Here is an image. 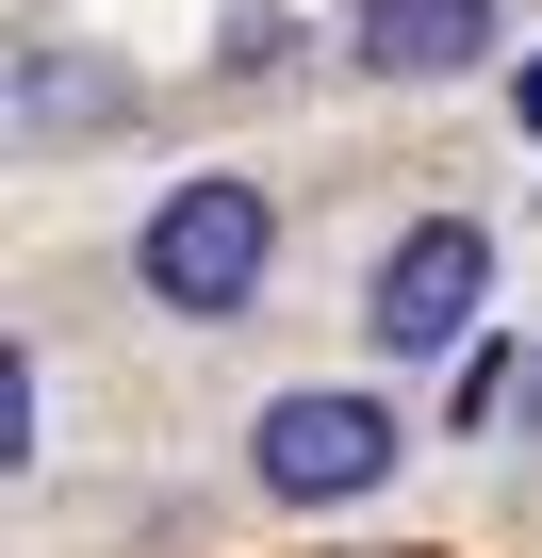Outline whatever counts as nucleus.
Returning a JSON list of instances; mask_svg holds the SVG:
<instances>
[{
  "mask_svg": "<svg viewBox=\"0 0 542 558\" xmlns=\"http://www.w3.org/2000/svg\"><path fill=\"white\" fill-rule=\"evenodd\" d=\"M263 263H280V214H263L246 181H181V197L148 214V296H165V313H246Z\"/></svg>",
  "mask_w": 542,
  "mask_h": 558,
  "instance_id": "f257e3e1",
  "label": "nucleus"
},
{
  "mask_svg": "<svg viewBox=\"0 0 542 558\" xmlns=\"http://www.w3.org/2000/svg\"><path fill=\"white\" fill-rule=\"evenodd\" d=\"M246 476L297 493V509H346V493L395 476V411H378V395H280V411L246 427Z\"/></svg>",
  "mask_w": 542,
  "mask_h": 558,
  "instance_id": "f03ea898",
  "label": "nucleus"
},
{
  "mask_svg": "<svg viewBox=\"0 0 542 558\" xmlns=\"http://www.w3.org/2000/svg\"><path fill=\"white\" fill-rule=\"evenodd\" d=\"M477 296H493V230H477V214H427V230L378 263V345H460Z\"/></svg>",
  "mask_w": 542,
  "mask_h": 558,
  "instance_id": "7ed1b4c3",
  "label": "nucleus"
},
{
  "mask_svg": "<svg viewBox=\"0 0 542 558\" xmlns=\"http://www.w3.org/2000/svg\"><path fill=\"white\" fill-rule=\"evenodd\" d=\"M346 50L395 66V83H444V66L493 50V0H346Z\"/></svg>",
  "mask_w": 542,
  "mask_h": 558,
  "instance_id": "20e7f679",
  "label": "nucleus"
},
{
  "mask_svg": "<svg viewBox=\"0 0 542 558\" xmlns=\"http://www.w3.org/2000/svg\"><path fill=\"white\" fill-rule=\"evenodd\" d=\"M509 116H526V132H542V50H526V83H509Z\"/></svg>",
  "mask_w": 542,
  "mask_h": 558,
  "instance_id": "39448f33",
  "label": "nucleus"
}]
</instances>
